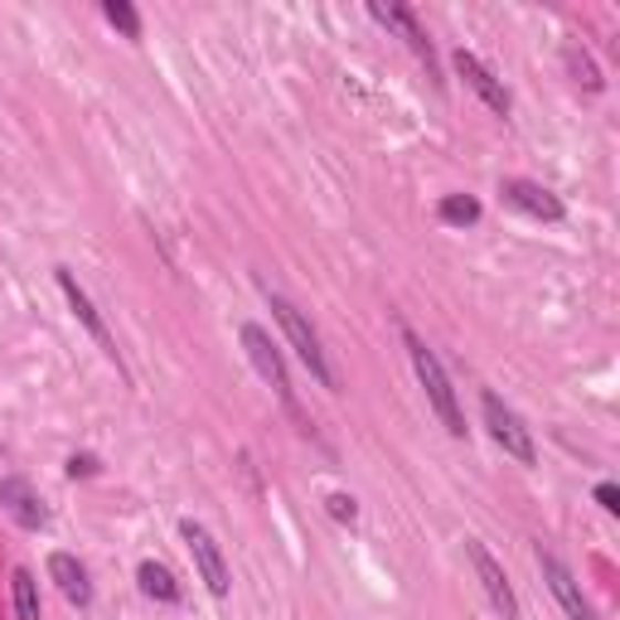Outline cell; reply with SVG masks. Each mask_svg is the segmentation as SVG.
I'll return each mask as SVG.
<instances>
[{
    "instance_id": "6da1fadb",
    "label": "cell",
    "mask_w": 620,
    "mask_h": 620,
    "mask_svg": "<svg viewBox=\"0 0 620 620\" xmlns=\"http://www.w3.org/2000/svg\"><path fill=\"white\" fill-rule=\"evenodd\" d=\"M402 345H408V359H412V369H417V383H422V393H427V402H432V412L441 417V427H446L451 437H465L461 402H455V388H451L446 369H441V359L427 349V339H417L408 330V325H402Z\"/></svg>"
},
{
    "instance_id": "7a4b0ae2",
    "label": "cell",
    "mask_w": 620,
    "mask_h": 620,
    "mask_svg": "<svg viewBox=\"0 0 620 620\" xmlns=\"http://www.w3.org/2000/svg\"><path fill=\"white\" fill-rule=\"evenodd\" d=\"M272 315H276V325L286 330V339H291V349H296V359L311 369V378L320 388H339V378H335V369H330V359H325V345H320V335H315V325L301 315L296 306H291L286 296H272Z\"/></svg>"
},
{
    "instance_id": "3957f363",
    "label": "cell",
    "mask_w": 620,
    "mask_h": 620,
    "mask_svg": "<svg viewBox=\"0 0 620 620\" xmlns=\"http://www.w3.org/2000/svg\"><path fill=\"white\" fill-rule=\"evenodd\" d=\"M243 349H248V359H252V369H258L267 383L276 388V398H282V408L296 417L301 422V432L306 437H315V427L301 417V408H296V393H291V378H286V364H282V354L272 349V335L262 330V325H243Z\"/></svg>"
},
{
    "instance_id": "277c9868",
    "label": "cell",
    "mask_w": 620,
    "mask_h": 620,
    "mask_svg": "<svg viewBox=\"0 0 620 620\" xmlns=\"http://www.w3.org/2000/svg\"><path fill=\"white\" fill-rule=\"evenodd\" d=\"M480 408H485V427H490V437H495V446H500L504 455H514L518 465H534V461H538L534 432H528L524 417H518L509 402H504L500 393H485V398H480Z\"/></svg>"
},
{
    "instance_id": "5b68a950",
    "label": "cell",
    "mask_w": 620,
    "mask_h": 620,
    "mask_svg": "<svg viewBox=\"0 0 620 620\" xmlns=\"http://www.w3.org/2000/svg\"><path fill=\"white\" fill-rule=\"evenodd\" d=\"M180 534L189 543V553H195V567H199V581L209 587V597H228V558H223V548L213 543V534L204 524H195V518H185L180 524Z\"/></svg>"
},
{
    "instance_id": "8992f818",
    "label": "cell",
    "mask_w": 620,
    "mask_h": 620,
    "mask_svg": "<svg viewBox=\"0 0 620 620\" xmlns=\"http://www.w3.org/2000/svg\"><path fill=\"white\" fill-rule=\"evenodd\" d=\"M538 567H543V581H548V591L558 597V606L567 611V620H597L591 611V601L581 597V581L572 577V567H567L553 548H538Z\"/></svg>"
},
{
    "instance_id": "52a82bcc",
    "label": "cell",
    "mask_w": 620,
    "mask_h": 620,
    "mask_svg": "<svg viewBox=\"0 0 620 620\" xmlns=\"http://www.w3.org/2000/svg\"><path fill=\"white\" fill-rule=\"evenodd\" d=\"M465 553H471V563H475V577H480V587H485V597L490 606L504 616V620H518V597H514V587H509V577H504V567L490 558V548L480 538H465Z\"/></svg>"
},
{
    "instance_id": "ba28073f",
    "label": "cell",
    "mask_w": 620,
    "mask_h": 620,
    "mask_svg": "<svg viewBox=\"0 0 620 620\" xmlns=\"http://www.w3.org/2000/svg\"><path fill=\"white\" fill-rule=\"evenodd\" d=\"M500 195H504V204L518 209V213H528V219H543V223H563V199L553 195V189H543L534 180H500Z\"/></svg>"
},
{
    "instance_id": "9c48e42d",
    "label": "cell",
    "mask_w": 620,
    "mask_h": 620,
    "mask_svg": "<svg viewBox=\"0 0 620 620\" xmlns=\"http://www.w3.org/2000/svg\"><path fill=\"white\" fill-rule=\"evenodd\" d=\"M455 73H461L465 87H471L480 103L495 112V117H509V107H514V103H509V87H504V83L495 78V73H490L485 63L475 59V54H465V49H461V54H455Z\"/></svg>"
},
{
    "instance_id": "30bf717a",
    "label": "cell",
    "mask_w": 620,
    "mask_h": 620,
    "mask_svg": "<svg viewBox=\"0 0 620 620\" xmlns=\"http://www.w3.org/2000/svg\"><path fill=\"white\" fill-rule=\"evenodd\" d=\"M0 509L15 518L20 528H44V524H49L44 500L34 495V485H30V480H20V475H6V480H0Z\"/></svg>"
},
{
    "instance_id": "8fae6325",
    "label": "cell",
    "mask_w": 620,
    "mask_h": 620,
    "mask_svg": "<svg viewBox=\"0 0 620 620\" xmlns=\"http://www.w3.org/2000/svg\"><path fill=\"white\" fill-rule=\"evenodd\" d=\"M369 15H374L378 24H388V30H398L402 40H408L412 54L427 63V73L437 78V54H432V40L422 34V24H417V15H412L408 6H378V0H374V6H369Z\"/></svg>"
},
{
    "instance_id": "7c38bea8",
    "label": "cell",
    "mask_w": 620,
    "mask_h": 620,
    "mask_svg": "<svg viewBox=\"0 0 620 620\" xmlns=\"http://www.w3.org/2000/svg\"><path fill=\"white\" fill-rule=\"evenodd\" d=\"M59 286H63V296H69V306H73V315H78V320H83V330L93 335L97 345H103V349L112 354V359H117V345H112V335H107L103 315L93 311V301H87V291H83L78 282H73V272H69V267H59Z\"/></svg>"
},
{
    "instance_id": "4fadbf2b",
    "label": "cell",
    "mask_w": 620,
    "mask_h": 620,
    "mask_svg": "<svg viewBox=\"0 0 620 620\" xmlns=\"http://www.w3.org/2000/svg\"><path fill=\"white\" fill-rule=\"evenodd\" d=\"M49 577L59 581V591H63V597H69L73 606H87V601H93V581H87V567L73 558V553H54V558H49Z\"/></svg>"
},
{
    "instance_id": "5bb4252c",
    "label": "cell",
    "mask_w": 620,
    "mask_h": 620,
    "mask_svg": "<svg viewBox=\"0 0 620 620\" xmlns=\"http://www.w3.org/2000/svg\"><path fill=\"white\" fill-rule=\"evenodd\" d=\"M136 581H141V591L146 597H156V601H180V581H175V572L166 563H141L136 567Z\"/></svg>"
},
{
    "instance_id": "9a60e30c",
    "label": "cell",
    "mask_w": 620,
    "mask_h": 620,
    "mask_svg": "<svg viewBox=\"0 0 620 620\" xmlns=\"http://www.w3.org/2000/svg\"><path fill=\"white\" fill-rule=\"evenodd\" d=\"M10 597H15V620H40V587H34L30 567H15V577H10Z\"/></svg>"
},
{
    "instance_id": "2e32d148",
    "label": "cell",
    "mask_w": 620,
    "mask_h": 620,
    "mask_svg": "<svg viewBox=\"0 0 620 620\" xmlns=\"http://www.w3.org/2000/svg\"><path fill=\"white\" fill-rule=\"evenodd\" d=\"M437 213H441V223H451V228H471V223H480V204L471 195H446L437 204Z\"/></svg>"
},
{
    "instance_id": "e0dca14e",
    "label": "cell",
    "mask_w": 620,
    "mask_h": 620,
    "mask_svg": "<svg viewBox=\"0 0 620 620\" xmlns=\"http://www.w3.org/2000/svg\"><path fill=\"white\" fill-rule=\"evenodd\" d=\"M103 15H107V24H117L126 40H141V15H136V6H126V0H107Z\"/></svg>"
},
{
    "instance_id": "ac0fdd59",
    "label": "cell",
    "mask_w": 620,
    "mask_h": 620,
    "mask_svg": "<svg viewBox=\"0 0 620 620\" xmlns=\"http://www.w3.org/2000/svg\"><path fill=\"white\" fill-rule=\"evenodd\" d=\"M567 69H572V73H577V83H581V87H591V93H601V87H606V83H601V73H597V63H591L587 54H577V49H567Z\"/></svg>"
},
{
    "instance_id": "d6986e66",
    "label": "cell",
    "mask_w": 620,
    "mask_h": 620,
    "mask_svg": "<svg viewBox=\"0 0 620 620\" xmlns=\"http://www.w3.org/2000/svg\"><path fill=\"white\" fill-rule=\"evenodd\" d=\"M325 504H330V514L339 518V524H354V518H359V504H354L349 495H330Z\"/></svg>"
},
{
    "instance_id": "ffe728a7",
    "label": "cell",
    "mask_w": 620,
    "mask_h": 620,
    "mask_svg": "<svg viewBox=\"0 0 620 620\" xmlns=\"http://www.w3.org/2000/svg\"><path fill=\"white\" fill-rule=\"evenodd\" d=\"M597 504L606 514H620V490L611 485V480H606V485H597Z\"/></svg>"
},
{
    "instance_id": "44dd1931",
    "label": "cell",
    "mask_w": 620,
    "mask_h": 620,
    "mask_svg": "<svg viewBox=\"0 0 620 620\" xmlns=\"http://www.w3.org/2000/svg\"><path fill=\"white\" fill-rule=\"evenodd\" d=\"M69 475L78 480V475H97V461L93 455H69Z\"/></svg>"
}]
</instances>
